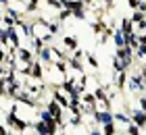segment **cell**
<instances>
[{"instance_id":"6da1fadb","label":"cell","mask_w":146,"mask_h":135,"mask_svg":"<svg viewBox=\"0 0 146 135\" xmlns=\"http://www.w3.org/2000/svg\"><path fill=\"white\" fill-rule=\"evenodd\" d=\"M127 90H129L131 94H136V96L144 94V90H146V79H144L138 71H134V73L129 75V79H127Z\"/></svg>"},{"instance_id":"7a4b0ae2","label":"cell","mask_w":146,"mask_h":135,"mask_svg":"<svg viewBox=\"0 0 146 135\" xmlns=\"http://www.w3.org/2000/svg\"><path fill=\"white\" fill-rule=\"evenodd\" d=\"M36 58L42 63L44 67H48V65H52L54 63V54H52V46L48 44V46H44L42 50H38L36 52Z\"/></svg>"},{"instance_id":"3957f363","label":"cell","mask_w":146,"mask_h":135,"mask_svg":"<svg viewBox=\"0 0 146 135\" xmlns=\"http://www.w3.org/2000/svg\"><path fill=\"white\" fill-rule=\"evenodd\" d=\"M17 60L21 65H31L36 60V52L31 48H25V46H21V48H17Z\"/></svg>"},{"instance_id":"277c9868","label":"cell","mask_w":146,"mask_h":135,"mask_svg":"<svg viewBox=\"0 0 146 135\" xmlns=\"http://www.w3.org/2000/svg\"><path fill=\"white\" fill-rule=\"evenodd\" d=\"M92 119H94L96 125H107L111 121H115L113 119V110H107V108H98V110L92 114Z\"/></svg>"},{"instance_id":"5b68a950","label":"cell","mask_w":146,"mask_h":135,"mask_svg":"<svg viewBox=\"0 0 146 135\" xmlns=\"http://www.w3.org/2000/svg\"><path fill=\"white\" fill-rule=\"evenodd\" d=\"M127 79H129V73L127 71H119L115 73V79H113V83H115V90L119 94H123L125 90H127Z\"/></svg>"},{"instance_id":"8992f818","label":"cell","mask_w":146,"mask_h":135,"mask_svg":"<svg viewBox=\"0 0 146 135\" xmlns=\"http://www.w3.org/2000/svg\"><path fill=\"white\" fill-rule=\"evenodd\" d=\"M129 119H131V123L138 125L140 129H146V112L140 110V108H134V110L129 112Z\"/></svg>"},{"instance_id":"52a82bcc","label":"cell","mask_w":146,"mask_h":135,"mask_svg":"<svg viewBox=\"0 0 146 135\" xmlns=\"http://www.w3.org/2000/svg\"><path fill=\"white\" fill-rule=\"evenodd\" d=\"M44 75H46L44 65L36 58L34 63H31V77H29V79H34V81H44Z\"/></svg>"},{"instance_id":"ba28073f","label":"cell","mask_w":146,"mask_h":135,"mask_svg":"<svg viewBox=\"0 0 146 135\" xmlns=\"http://www.w3.org/2000/svg\"><path fill=\"white\" fill-rule=\"evenodd\" d=\"M113 119H115V123H117V125H123V127H127V125L131 123L129 114L125 112V110H113Z\"/></svg>"},{"instance_id":"9c48e42d","label":"cell","mask_w":146,"mask_h":135,"mask_svg":"<svg viewBox=\"0 0 146 135\" xmlns=\"http://www.w3.org/2000/svg\"><path fill=\"white\" fill-rule=\"evenodd\" d=\"M111 40H113V44H115V48H121V46L127 44V36H125V33L119 29V27L113 31V38H111Z\"/></svg>"},{"instance_id":"30bf717a","label":"cell","mask_w":146,"mask_h":135,"mask_svg":"<svg viewBox=\"0 0 146 135\" xmlns=\"http://www.w3.org/2000/svg\"><path fill=\"white\" fill-rule=\"evenodd\" d=\"M119 29H121L125 36H131V33H134V23H131V19L129 17H121L119 19Z\"/></svg>"},{"instance_id":"8fae6325","label":"cell","mask_w":146,"mask_h":135,"mask_svg":"<svg viewBox=\"0 0 146 135\" xmlns=\"http://www.w3.org/2000/svg\"><path fill=\"white\" fill-rule=\"evenodd\" d=\"M63 46H65L69 52H73L75 48H79V40H77V36H63Z\"/></svg>"},{"instance_id":"7c38bea8","label":"cell","mask_w":146,"mask_h":135,"mask_svg":"<svg viewBox=\"0 0 146 135\" xmlns=\"http://www.w3.org/2000/svg\"><path fill=\"white\" fill-rule=\"evenodd\" d=\"M31 129L36 131V135H48V125L44 123V121L36 119L34 123H31Z\"/></svg>"},{"instance_id":"4fadbf2b","label":"cell","mask_w":146,"mask_h":135,"mask_svg":"<svg viewBox=\"0 0 146 135\" xmlns=\"http://www.w3.org/2000/svg\"><path fill=\"white\" fill-rule=\"evenodd\" d=\"M100 131H102V135H117L119 133V125L115 121H111L107 125H100Z\"/></svg>"},{"instance_id":"5bb4252c","label":"cell","mask_w":146,"mask_h":135,"mask_svg":"<svg viewBox=\"0 0 146 135\" xmlns=\"http://www.w3.org/2000/svg\"><path fill=\"white\" fill-rule=\"evenodd\" d=\"M67 65H69V71H75V73H86V71H84V65H82V60L73 58L71 54H69V58H67Z\"/></svg>"},{"instance_id":"9a60e30c","label":"cell","mask_w":146,"mask_h":135,"mask_svg":"<svg viewBox=\"0 0 146 135\" xmlns=\"http://www.w3.org/2000/svg\"><path fill=\"white\" fill-rule=\"evenodd\" d=\"M84 121H86L84 114H71L69 121H67V125H71V127H82V125H84Z\"/></svg>"},{"instance_id":"2e32d148","label":"cell","mask_w":146,"mask_h":135,"mask_svg":"<svg viewBox=\"0 0 146 135\" xmlns=\"http://www.w3.org/2000/svg\"><path fill=\"white\" fill-rule=\"evenodd\" d=\"M86 60H88L90 69H94V71H96V69H100V60H98V58H96V56H94V54H92L90 50L86 52Z\"/></svg>"},{"instance_id":"e0dca14e","label":"cell","mask_w":146,"mask_h":135,"mask_svg":"<svg viewBox=\"0 0 146 135\" xmlns=\"http://www.w3.org/2000/svg\"><path fill=\"white\" fill-rule=\"evenodd\" d=\"M73 17V13L69 11V9H61V11H56V21H61V23H65L67 19H71Z\"/></svg>"},{"instance_id":"ac0fdd59","label":"cell","mask_w":146,"mask_h":135,"mask_svg":"<svg viewBox=\"0 0 146 135\" xmlns=\"http://www.w3.org/2000/svg\"><path fill=\"white\" fill-rule=\"evenodd\" d=\"M113 71L119 73V71H127V67H125V63L121 58H117V56H113Z\"/></svg>"},{"instance_id":"d6986e66","label":"cell","mask_w":146,"mask_h":135,"mask_svg":"<svg viewBox=\"0 0 146 135\" xmlns=\"http://www.w3.org/2000/svg\"><path fill=\"white\" fill-rule=\"evenodd\" d=\"M129 19H131V23L136 25V23H140V21H144V19H146V13H142V11H138V9H136L134 13H131V17H129Z\"/></svg>"},{"instance_id":"ffe728a7","label":"cell","mask_w":146,"mask_h":135,"mask_svg":"<svg viewBox=\"0 0 146 135\" xmlns=\"http://www.w3.org/2000/svg\"><path fill=\"white\" fill-rule=\"evenodd\" d=\"M140 131H142V129H140L138 125H134V123H129L127 127H125V133H127V135H142Z\"/></svg>"},{"instance_id":"44dd1931","label":"cell","mask_w":146,"mask_h":135,"mask_svg":"<svg viewBox=\"0 0 146 135\" xmlns=\"http://www.w3.org/2000/svg\"><path fill=\"white\" fill-rule=\"evenodd\" d=\"M86 17H88V6L86 9H79L73 13V19H77V21H86Z\"/></svg>"},{"instance_id":"7402d4cb","label":"cell","mask_w":146,"mask_h":135,"mask_svg":"<svg viewBox=\"0 0 146 135\" xmlns=\"http://www.w3.org/2000/svg\"><path fill=\"white\" fill-rule=\"evenodd\" d=\"M46 4H48L50 9H54V11H61L63 9V0H46Z\"/></svg>"},{"instance_id":"603a6c76","label":"cell","mask_w":146,"mask_h":135,"mask_svg":"<svg viewBox=\"0 0 146 135\" xmlns=\"http://www.w3.org/2000/svg\"><path fill=\"white\" fill-rule=\"evenodd\" d=\"M71 56L73 58H77V60H82V58H86V50H82V48H75L71 52Z\"/></svg>"},{"instance_id":"cb8c5ba5","label":"cell","mask_w":146,"mask_h":135,"mask_svg":"<svg viewBox=\"0 0 146 135\" xmlns=\"http://www.w3.org/2000/svg\"><path fill=\"white\" fill-rule=\"evenodd\" d=\"M0 98H6V79L0 77Z\"/></svg>"},{"instance_id":"d4e9b609","label":"cell","mask_w":146,"mask_h":135,"mask_svg":"<svg viewBox=\"0 0 146 135\" xmlns=\"http://www.w3.org/2000/svg\"><path fill=\"white\" fill-rule=\"evenodd\" d=\"M136 108H140V110L146 112V96H138V106Z\"/></svg>"},{"instance_id":"484cf974","label":"cell","mask_w":146,"mask_h":135,"mask_svg":"<svg viewBox=\"0 0 146 135\" xmlns=\"http://www.w3.org/2000/svg\"><path fill=\"white\" fill-rule=\"evenodd\" d=\"M88 135H102V131H100V125H94V127H90Z\"/></svg>"},{"instance_id":"4316f807","label":"cell","mask_w":146,"mask_h":135,"mask_svg":"<svg viewBox=\"0 0 146 135\" xmlns=\"http://www.w3.org/2000/svg\"><path fill=\"white\" fill-rule=\"evenodd\" d=\"M127 6H129L131 11H136L138 6H140V0H127Z\"/></svg>"},{"instance_id":"83f0119b","label":"cell","mask_w":146,"mask_h":135,"mask_svg":"<svg viewBox=\"0 0 146 135\" xmlns=\"http://www.w3.org/2000/svg\"><path fill=\"white\" fill-rule=\"evenodd\" d=\"M9 131H11L9 127H6L4 123H0V135H9Z\"/></svg>"},{"instance_id":"f1b7e54d","label":"cell","mask_w":146,"mask_h":135,"mask_svg":"<svg viewBox=\"0 0 146 135\" xmlns=\"http://www.w3.org/2000/svg\"><path fill=\"white\" fill-rule=\"evenodd\" d=\"M0 4H2V6H9V4H11V0H0Z\"/></svg>"},{"instance_id":"f546056e","label":"cell","mask_w":146,"mask_h":135,"mask_svg":"<svg viewBox=\"0 0 146 135\" xmlns=\"http://www.w3.org/2000/svg\"><path fill=\"white\" fill-rule=\"evenodd\" d=\"M115 0H102V4H113Z\"/></svg>"},{"instance_id":"4dcf8cb0","label":"cell","mask_w":146,"mask_h":135,"mask_svg":"<svg viewBox=\"0 0 146 135\" xmlns=\"http://www.w3.org/2000/svg\"><path fill=\"white\" fill-rule=\"evenodd\" d=\"M144 96H146V90H144Z\"/></svg>"}]
</instances>
